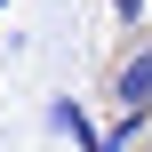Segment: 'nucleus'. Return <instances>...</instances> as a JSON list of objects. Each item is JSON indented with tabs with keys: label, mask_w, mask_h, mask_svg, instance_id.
<instances>
[{
	"label": "nucleus",
	"mask_w": 152,
	"mask_h": 152,
	"mask_svg": "<svg viewBox=\"0 0 152 152\" xmlns=\"http://www.w3.org/2000/svg\"><path fill=\"white\" fill-rule=\"evenodd\" d=\"M112 104H120V112H152V32L120 56V72H112Z\"/></svg>",
	"instance_id": "nucleus-1"
},
{
	"label": "nucleus",
	"mask_w": 152,
	"mask_h": 152,
	"mask_svg": "<svg viewBox=\"0 0 152 152\" xmlns=\"http://www.w3.org/2000/svg\"><path fill=\"white\" fill-rule=\"evenodd\" d=\"M48 128H64V136H72L80 152H88L96 136H104V128H88V112H80V96H56V104H48Z\"/></svg>",
	"instance_id": "nucleus-2"
},
{
	"label": "nucleus",
	"mask_w": 152,
	"mask_h": 152,
	"mask_svg": "<svg viewBox=\"0 0 152 152\" xmlns=\"http://www.w3.org/2000/svg\"><path fill=\"white\" fill-rule=\"evenodd\" d=\"M104 136H112V144H120V152H136V144H144V136H152V112H120V120H112Z\"/></svg>",
	"instance_id": "nucleus-3"
},
{
	"label": "nucleus",
	"mask_w": 152,
	"mask_h": 152,
	"mask_svg": "<svg viewBox=\"0 0 152 152\" xmlns=\"http://www.w3.org/2000/svg\"><path fill=\"white\" fill-rule=\"evenodd\" d=\"M144 8H152V0H112V16H120V24H136V32H144Z\"/></svg>",
	"instance_id": "nucleus-4"
},
{
	"label": "nucleus",
	"mask_w": 152,
	"mask_h": 152,
	"mask_svg": "<svg viewBox=\"0 0 152 152\" xmlns=\"http://www.w3.org/2000/svg\"><path fill=\"white\" fill-rule=\"evenodd\" d=\"M0 8H8V0H0Z\"/></svg>",
	"instance_id": "nucleus-5"
}]
</instances>
